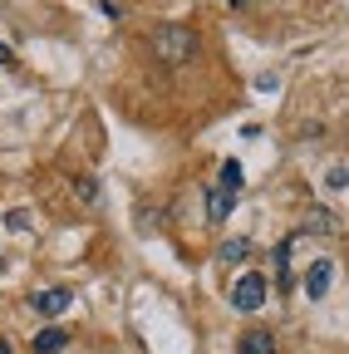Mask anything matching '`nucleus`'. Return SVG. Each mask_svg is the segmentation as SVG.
Segmentation results:
<instances>
[{"instance_id":"f03ea898","label":"nucleus","mask_w":349,"mask_h":354,"mask_svg":"<svg viewBox=\"0 0 349 354\" xmlns=\"http://www.w3.org/2000/svg\"><path fill=\"white\" fill-rule=\"evenodd\" d=\"M266 295H271V281H266V271H246V276L232 286V305L241 310V315L261 310V305H266Z\"/></svg>"},{"instance_id":"f3484780","label":"nucleus","mask_w":349,"mask_h":354,"mask_svg":"<svg viewBox=\"0 0 349 354\" xmlns=\"http://www.w3.org/2000/svg\"><path fill=\"white\" fill-rule=\"evenodd\" d=\"M0 266H6V256H0Z\"/></svg>"},{"instance_id":"ddd939ff","label":"nucleus","mask_w":349,"mask_h":354,"mask_svg":"<svg viewBox=\"0 0 349 354\" xmlns=\"http://www.w3.org/2000/svg\"><path fill=\"white\" fill-rule=\"evenodd\" d=\"M6 227H10V232H25V227H30V212H25V207H10V212H6Z\"/></svg>"},{"instance_id":"423d86ee","label":"nucleus","mask_w":349,"mask_h":354,"mask_svg":"<svg viewBox=\"0 0 349 354\" xmlns=\"http://www.w3.org/2000/svg\"><path fill=\"white\" fill-rule=\"evenodd\" d=\"M236 354H276V335L271 330H246L236 339Z\"/></svg>"},{"instance_id":"4468645a","label":"nucleus","mask_w":349,"mask_h":354,"mask_svg":"<svg viewBox=\"0 0 349 354\" xmlns=\"http://www.w3.org/2000/svg\"><path fill=\"white\" fill-rule=\"evenodd\" d=\"M0 69H15V50H10V44H0Z\"/></svg>"},{"instance_id":"0eeeda50","label":"nucleus","mask_w":349,"mask_h":354,"mask_svg":"<svg viewBox=\"0 0 349 354\" xmlns=\"http://www.w3.org/2000/svg\"><path fill=\"white\" fill-rule=\"evenodd\" d=\"M232 207H236V192H227V187H211L207 192V221H227Z\"/></svg>"},{"instance_id":"9b49d317","label":"nucleus","mask_w":349,"mask_h":354,"mask_svg":"<svg viewBox=\"0 0 349 354\" xmlns=\"http://www.w3.org/2000/svg\"><path fill=\"white\" fill-rule=\"evenodd\" d=\"M325 187H330V192H344V187H349V162H334V167L325 172Z\"/></svg>"},{"instance_id":"6e6552de","label":"nucleus","mask_w":349,"mask_h":354,"mask_svg":"<svg viewBox=\"0 0 349 354\" xmlns=\"http://www.w3.org/2000/svg\"><path fill=\"white\" fill-rule=\"evenodd\" d=\"M64 344H69V330L64 325H45V330L35 335V354H59Z\"/></svg>"},{"instance_id":"f257e3e1","label":"nucleus","mask_w":349,"mask_h":354,"mask_svg":"<svg viewBox=\"0 0 349 354\" xmlns=\"http://www.w3.org/2000/svg\"><path fill=\"white\" fill-rule=\"evenodd\" d=\"M148 44H153V55H158L162 64H187V59L197 55V35H192L187 25H158Z\"/></svg>"},{"instance_id":"1a4fd4ad","label":"nucleus","mask_w":349,"mask_h":354,"mask_svg":"<svg viewBox=\"0 0 349 354\" xmlns=\"http://www.w3.org/2000/svg\"><path fill=\"white\" fill-rule=\"evenodd\" d=\"M241 183H246V177H241V162H236V158H227V162H222V172H216V187L241 192Z\"/></svg>"},{"instance_id":"39448f33","label":"nucleus","mask_w":349,"mask_h":354,"mask_svg":"<svg viewBox=\"0 0 349 354\" xmlns=\"http://www.w3.org/2000/svg\"><path fill=\"white\" fill-rule=\"evenodd\" d=\"M305 232H315V236H339V216L330 207H310L305 212Z\"/></svg>"},{"instance_id":"2eb2a0df","label":"nucleus","mask_w":349,"mask_h":354,"mask_svg":"<svg viewBox=\"0 0 349 354\" xmlns=\"http://www.w3.org/2000/svg\"><path fill=\"white\" fill-rule=\"evenodd\" d=\"M227 6H232V10H246V6H251V0H227Z\"/></svg>"},{"instance_id":"f8f14e48","label":"nucleus","mask_w":349,"mask_h":354,"mask_svg":"<svg viewBox=\"0 0 349 354\" xmlns=\"http://www.w3.org/2000/svg\"><path fill=\"white\" fill-rule=\"evenodd\" d=\"M74 197L79 202H94L99 197V183H94V177H74Z\"/></svg>"},{"instance_id":"dca6fc26","label":"nucleus","mask_w":349,"mask_h":354,"mask_svg":"<svg viewBox=\"0 0 349 354\" xmlns=\"http://www.w3.org/2000/svg\"><path fill=\"white\" fill-rule=\"evenodd\" d=\"M0 354H15V349H10V339H0Z\"/></svg>"},{"instance_id":"7ed1b4c3","label":"nucleus","mask_w":349,"mask_h":354,"mask_svg":"<svg viewBox=\"0 0 349 354\" xmlns=\"http://www.w3.org/2000/svg\"><path fill=\"white\" fill-rule=\"evenodd\" d=\"M69 286H50V290H39V295H30V310L35 315H45V320H55V315H64L69 310Z\"/></svg>"},{"instance_id":"9d476101","label":"nucleus","mask_w":349,"mask_h":354,"mask_svg":"<svg viewBox=\"0 0 349 354\" xmlns=\"http://www.w3.org/2000/svg\"><path fill=\"white\" fill-rule=\"evenodd\" d=\"M246 251H251V241H246V236H232V241H222V246H216V256H222L227 266L246 261Z\"/></svg>"},{"instance_id":"20e7f679","label":"nucleus","mask_w":349,"mask_h":354,"mask_svg":"<svg viewBox=\"0 0 349 354\" xmlns=\"http://www.w3.org/2000/svg\"><path fill=\"white\" fill-rule=\"evenodd\" d=\"M330 281H334V261L320 256L310 271H305V300H325L330 295Z\"/></svg>"}]
</instances>
